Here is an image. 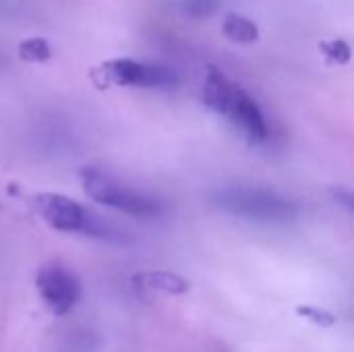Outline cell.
I'll use <instances>...</instances> for the list:
<instances>
[{
	"mask_svg": "<svg viewBox=\"0 0 354 352\" xmlns=\"http://www.w3.org/2000/svg\"><path fill=\"white\" fill-rule=\"evenodd\" d=\"M203 100L212 110L239 124L251 141L268 139V124L255 100L220 71H209L203 87Z\"/></svg>",
	"mask_w": 354,
	"mask_h": 352,
	"instance_id": "6da1fadb",
	"label": "cell"
},
{
	"mask_svg": "<svg viewBox=\"0 0 354 352\" xmlns=\"http://www.w3.org/2000/svg\"><path fill=\"white\" fill-rule=\"evenodd\" d=\"M216 203L232 216L263 224H286L297 214L286 197L257 187H226L216 193Z\"/></svg>",
	"mask_w": 354,
	"mask_h": 352,
	"instance_id": "7a4b0ae2",
	"label": "cell"
},
{
	"mask_svg": "<svg viewBox=\"0 0 354 352\" xmlns=\"http://www.w3.org/2000/svg\"><path fill=\"white\" fill-rule=\"evenodd\" d=\"M81 183H83L85 193L91 199H95V201H100L112 210L124 212L129 216L151 218V216H158L162 212L160 201L112 180L108 174H104L95 168H85L81 172Z\"/></svg>",
	"mask_w": 354,
	"mask_h": 352,
	"instance_id": "3957f363",
	"label": "cell"
},
{
	"mask_svg": "<svg viewBox=\"0 0 354 352\" xmlns=\"http://www.w3.org/2000/svg\"><path fill=\"white\" fill-rule=\"evenodd\" d=\"M35 207L46 224L60 232H83L91 237L108 239V228L93 218L83 205L73 201L66 195L58 193H41L35 197Z\"/></svg>",
	"mask_w": 354,
	"mask_h": 352,
	"instance_id": "277c9868",
	"label": "cell"
},
{
	"mask_svg": "<svg viewBox=\"0 0 354 352\" xmlns=\"http://www.w3.org/2000/svg\"><path fill=\"white\" fill-rule=\"evenodd\" d=\"M100 77L112 85L129 87H172L176 85V75L160 64L137 62L131 58H118L106 62L100 68Z\"/></svg>",
	"mask_w": 354,
	"mask_h": 352,
	"instance_id": "5b68a950",
	"label": "cell"
},
{
	"mask_svg": "<svg viewBox=\"0 0 354 352\" xmlns=\"http://www.w3.org/2000/svg\"><path fill=\"white\" fill-rule=\"evenodd\" d=\"M37 290L48 305V309L54 315L68 313L79 297H81V284L79 280L60 266H48L37 274Z\"/></svg>",
	"mask_w": 354,
	"mask_h": 352,
	"instance_id": "8992f818",
	"label": "cell"
},
{
	"mask_svg": "<svg viewBox=\"0 0 354 352\" xmlns=\"http://www.w3.org/2000/svg\"><path fill=\"white\" fill-rule=\"evenodd\" d=\"M224 33L236 44H253L259 37L257 25L241 15H228L224 19Z\"/></svg>",
	"mask_w": 354,
	"mask_h": 352,
	"instance_id": "52a82bcc",
	"label": "cell"
},
{
	"mask_svg": "<svg viewBox=\"0 0 354 352\" xmlns=\"http://www.w3.org/2000/svg\"><path fill=\"white\" fill-rule=\"evenodd\" d=\"M135 280L145 282V286L156 288V290H162V293H168V295H183V293L189 290V284L183 278L172 276V274H166V272L143 274V276H137Z\"/></svg>",
	"mask_w": 354,
	"mask_h": 352,
	"instance_id": "ba28073f",
	"label": "cell"
},
{
	"mask_svg": "<svg viewBox=\"0 0 354 352\" xmlns=\"http://www.w3.org/2000/svg\"><path fill=\"white\" fill-rule=\"evenodd\" d=\"M19 56L27 62H44L52 56L50 44L41 37H31L21 41L19 46Z\"/></svg>",
	"mask_w": 354,
	"mask_h": 352,
	"instance_id": "9c48e42d",
	"label": "cell"
},
{
	"mask_svg": "<svg viewBox=\"0 0 354 352\" xmlns=\"http://www.w3.org/2000/svg\"><path fill=\"white\" fill-rule=\"evenodd\" d=\"M322 52H326V56L334 62H348L351 58V48L344 41H324Z\"/></svg>",
	"mask_w": 354,
	"mask_h": 352,
	"instance_id": "30bf717a",
	"label": "cell"
},
{
	"mask_svg": "<svg viewBox=\"0 0 354 352\" xmlns=\"http://www.w3.org/2000/svg\"><path fill=\"white\" fill-rule=\"evenodd\" d=\"M297 313H299V315H303L305 319H309V322H313V324L322 326V328H330V326H334V322H336L332 313L322 311V309H315V307H299V309H297Z\"/></svg>",
	"mask_w": 354,
	"mask_h": 352,
	"instance_id": "8fae6325",
	"label": "cell"
},
{
	"mask_svg": "<svg viewBox=\"0 0 354 352\" xmlns=\"http://www.w3.org/2000/svg\"><path fill=\"white\" fill-rule=\"evenodd\" d=\"M187 8L191 12H197V15H209L216 8V2L214 0H191L187 4Z\"/></svg>",
	"mask_w": 354,
	"mask_h": 352,
	"instance_id": "7c38bea8",
	"label": "cell"
}]
</instances>
